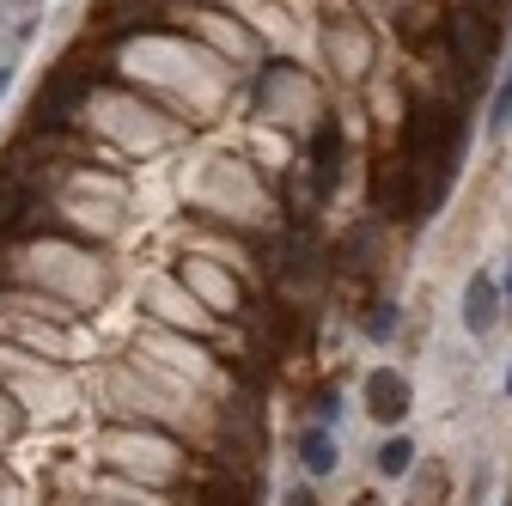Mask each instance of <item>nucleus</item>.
Returning <instances> with one entry per match:
<instances>
[{
    "mask_svg": "<svg viewBox=\"0 0 512 506\" xmlns=\"http://www.w3.org/2000/svg\"><path fill=\"white\" fill-rule=\"evenodd\" d=\"M372 336H397V305H378V318L366 324Z\"/></svg>",
    "mask_w": 512,
    "mask_h": 506,
    "instance_id": "6e6552de",
    "label": "nucleus"
},
{
    "mask_svg": "<svg viewBox=\"0 0 512 506\" xmlns=\"http://www.w3.org/2000/svg\"><path fill=\"white\" fill-rule=\"evenodd\" d=\"M494 318H500V287L476 269V275H470V287H464V330H470V336H488V330H494Z\"/></svg>",
    "mask_w": 512,
    "mask_h": 506,
    "instance_id": "7ed1b4c3",
    "label": "nucleus"
},
{
    "mask_svg": "<svg viewBox=\"0 0 512 506\" xmlns=\"http://www.w3.org/2000/svg\"><path fill=\"white\" fill-rule=\"evenodd\" d=\"M13 7H37V0H13Z\"/></svg>",
    "mask_w": 512,
    "mask_h": 506,
    "instance_id": "ddd939ff",
    "label": "nucleus"
},
{
    "mask_svg": "<svg viewBox=\"0 0 512 506\" xmlns=\"http://www.w3.org/2000/svg\"><path fill=\"white\" fill-rule=\"evenodd\" d=\"M506 129H512V74L494 86V104H488V135L506 141Z\"/></svg>",
    "mask_w": 512,
    "mask_h": 506,
    "instance_id": "423d86ee",
    "label": "nucleus"
},
{
    "mask_svg": "<svg viewBox=\"0 0 512 506\" xmlns=\"http://www.w3.org/2000/svg\"><path fill=\"white\" fill-rule=\"evenodd\" d=\"M409 403H415V397H409V378H403V372L384 366V372H372V378H366V415H372L378 427H384V421L397 427V421L409 415Z\"/></svg>",
    "mask_w": 512,
    "mask_h": 506,
    "instance_id": "f257e3e1",
    "label": "nucleus"
},
{
    "mask_svg": "<svg viewBox=\"0 0 512 506\" xmlns=\"http://www.w3.org/2000/svg\"><path fill=\"white\" fill-rule=\"evenodd\" d=\"M287 506H317V494H311V488H293V494H287Z\"/></svg>",
    "mask_w": 512,
    "mask_h": 506,
    "instance_id": "9d476101",
    "label": "nucleus"
},
{
    "mask_svg": "<svg viewBox=\"0 0 512 506\" xmlns=\"http://www.w3.org/2000/svg\"><path fill=\"white\" fill-rule=\"evenodd\" d=\"M202 506H250V488H244L238 476H214V482L202 488Z\"/></svg>",
    "mask_w": 512,
    "mask_h": 506,
    "instance_id": "39448f33",
    "label": "nucleus"
},
{
    "mask_svg": "<svg viewBox=\"0 0 512 506\" xmlns=\"http://www.w3.org/2000/svg\"><path fill=\"white\" fill-rule=\"evenodd\" d=\"M336 409H342V397H336V391H324V397H317V415H324V421H336Z\"/></svg>",
    "mask_w": 512,
    "mask_h": 506,
    "instance_id": "1a4fd4ad",
    "label": "nucleus"
},
{
    "mask_svg": "<svg viewBox=\"0 0 512 506\" xmlns=\"http://www.w3.org/2000/svg\"><path fill=\"white\" fill-rule=\"evenodd\" d=\"M354 506H384V500H378V494H360V500H354Z\"/></svg>",
    "mask_w": 512,
    "mask_h": 506,
    "instance_id": "f8f14e48",
    "label": "nucleus"
},
{
    "mask_svg": "<svg viewBox=\"0 0 512 506\" xmlns=\"http://www.w3.org/2000/svg\"><path fill=\"white\" fill-rule=\"evenodd\" d=\"M506 293H512V275H506Z\"/></svg>",
    "mask_w": 512,
    "mask_h": 506,
    "instance_id": "4468645a",
    "label": "nucleus"
},
{
    "mask_svg": "<svg viewBox=\"0 0 512 506\" xmlns=\"http://www.w3.org/2000/svg\"><path fill=\"white\" fill-rule=\"evenodd\" d=\"M342 177V129L336 122H317L311 135V196H330Z\"/></svg>",
    "mask_w": 512,
    "mask_h": 506,
    "instance_id": "f03ea898",
    "label": "nucleus"
},
{
    "mask_svg": "<svg viewBox=\"0 0 512 506\" xmlns=\"http://www.w3.org/2000/svg\"><path fill=\"white\" fill-rule=\"evenodd\" d=\"M7 86H13V61H0V98H7Z\"/></svg>",
    "mask_w": 512,
    "mask_h": 506,
    "instance_id": "9b49d317",
    "label": "nucleus"
},
{
    "mask_svg": "<svg viewBox=\"0 0 512 506\" xmlns=\"http://www.w3.org/2000/svg\"><path fill=\"white\" fill-rule=\"evenodd\" d=\"M409 458H415L409 439H384V452H378V476H409Z\"/></svg>",
    "mask_w": 512,
    "mask_h": 506,
    "instance_id": "0eeeda50",
    "label": "nucleus"
},
{
    "mask_svg": "<svg viewBox=\"0 0 512 506\" xmlns=\"http://www.w3.org/2000/svg\"><path fill=\"white\" fill-rule=\"evenodd\" d=\"M299 458H305L311 476H330V470H336V439H330V427H311V433L299 439Z\"/></svg>",
    "mask_w": 512,
    "mask_h": 506,
    "instance_id": "20e7f679",
    "label": "nucleus"
}]
</instances>
